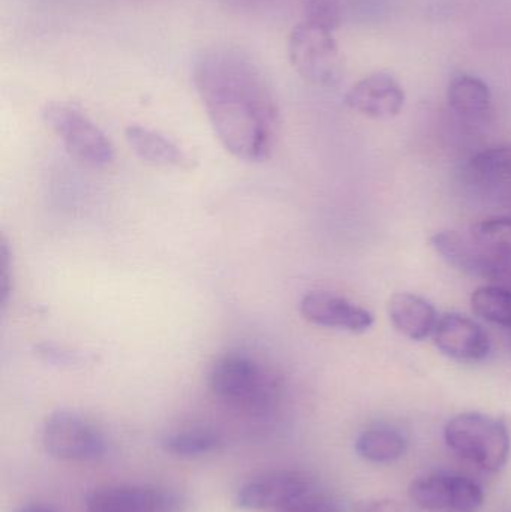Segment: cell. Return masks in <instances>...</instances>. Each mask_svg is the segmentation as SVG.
<instances>
[{
	"mask_svg": "<svg viewBox=\"0 0 511 512\" xmlns=\"http://www.w3.org/2000/svg\"><path fill=\"white\" fill-rule=\"evenodd\" d=\"M192 78L222 147L240 161H267L278 144L281 114L263 68L245 51L219 45L201 51Z\"/></svg>",
	"mask_w": 511,
	"mask_h": 512,
	"instance_id": "cell-1",
	"label": "cell"
},
{
	"mask_svg": "<svg viewBox=\"0 0 511 512\" xmlns=\"http://www.w3.org/2000/svg\"><path fill=\"white\" fill-rule=\"evenodd\" d=\"M213 396L224 405L263 415L272 411L281 397V378L263 361L248 352L231 351L216 358L209 373Z\"/></svg>",
	"mask_w": 511,
	"mask_h": 512,
	"instance_id": "cell-2",
	"label": "cell"
},
{
	"mask_svg": "<svg viewBox=\"0 0 511 512\" xmlns=\"http://www.w3.org/2000/svg\"><path fill=\"white\" fill-rule=\"evenodd\" d=\"M447 445L482 471L500 472L510 457L509 427L479 412L456 415L444 429Z\"/></svg>",
	"mask_w": 511,
	"mask_h": 512,
	"instance_id": "cell-3",
	"label": "cell"
},
{
	"mask_svg": "<svg viewBox=\"0 0 511 512\" xmlns=\"http://www.w3.org/2000/svg\"><path fill=\"white\" fill-rule=\"evenodd\" d=\"M42 120L66 152L81 164L102 170L116 159L110 138L81 108L69 102H48L42 108Z\"/></svg>",
	"mask_w": 511,
	"mask_h": 512,
	"instance_id": "cell-4",
	"label": "cell"
},
{
	"mask_svg": "<svg viewBox=\"0 0 511 512\" xmlns=\"http://www.w3.org/2000/svg\"><path fill=\"white\" fill-rule=\"evenodd\" d=\"M288 57L294 71L318 87H335L344 77V60L335 30L303 20L288 36Z\"/></svg>",
	"mask_w": 511,
	"mask_h": 512,
	"instance_id": "cell-5",
	"label": "cell"
},
{
	"mask_svg": "<svg viewBox=\"0 0 511 512\" xmlns=\"http://www.w3.org/2000/svg\"><path fill=\"white\" fill-rule=\"evenodd\" d=\"M41 442L48 456L62 462H96L107 454V439L101 430L74 411L62 409L47 417Z\"/></svg>",
	"mask_w": 511,
	"mask_h": 512,
	"instance_id": "cell-6",
	"label": "cell"
},
{
	"mask_svg": "<svg viewBox=\"0 0 511 512\" xmlns=\"http://www.w3.org/2000/svg\"><path fill=\"white\" fill-rule=\"evenodd\" d=\"M318 489L309 475L300 471L261 472L243 481L234 495V504L248 511H276L294 504Z\"/></svg>",
	"mask_w": 511,
	"mask_h": 512,
	"instance_id": "cell-7",
	"label": "cell"
},
{
	"mask_svg": "<svg viewBox=\"0 0 511 512\" xmlns=\"http://www.w3.org/2000/svg\"><path fill=\"white\" fill-rule=\"evenodd\" d=\"M410 498L426 511L477 512L485 496L479 484L464 475L434 472L411 483Z\"/></svg>",
	"mask_w": 511,
	"mask_h": 512,
	"instance_id": "cell-8",
	"label": "cell"
},
{
	"mask_svg": "<svg viewBox=\"0 0 511 512\" xmlns=\"http://www.w3.org/2000/svg\"><path fill=\"white\" fill-rule=\"evenodd\" d=\"M84 507L86 512H185L182 496L143 484L96 487L86 496Z\"/></svg>",
	"mask_w": 511,
	"mask_h": 512,
	"instance_id": "cell-9",
	"label": "cell"
},
{
	"mask_svg": "<svg viewBox=\"0 0 511 512\" xmlns=\"http://www.w3.org/2000/svg\"><path fill=\"white\" fill-rule=\"evenodd\" d=\"M300 315L318 327L365 333L374 325V315L365 307L329 291H311L299 303Z\"/></svg>",
	"mask_w": 511,
	"mask_h": 512,
	"instance_id": "cell-10",
	"label": "cell"
},
{
	"mask_svg": "<svg viewBox=\"0 0 511 512\" xmlns=\"http://www.w3.org/2000/svg\"><path fill=\"white\" fill-rule=\"evenodd\" d=\"M405 90L389 72L377 71L357 81L347 95L350 110L371 119H393L404 110Z\"/></svg>",
	"mask_w": 511,
	"mask_h": 512,
	"instance_id": "cell-11",
	"label": "cell"
},
{
	"mask_svg": "<svg viewBox=\"0 0 511 512\" xmlns=\"http://www.w3.org/2000/svg\"><path fill=\"white\" fill-rule=\"evenodd\" d=\"M432 334L435 346L453 360L480 361L491 351L486 331L473 319L459 313L440 316Z\"/></svg>",
	"mask_w": 511,
	"mask_h": 512,
	"instance_id": "cell-12",
	"label": "cell"
},
{
	"mask_svg": "<svg viewBox=\"0 0 511 512\" xmlns=\"http://www.w3.org/2000/svg\"><path fill=\"white\" fill-rule=\"evenodd\" d=\"M126 141L143 161L164 168L192 170L197 164L194 156L167 135L141 125L125 129Z\"/></svg>",
	"mask_w": 511,
	"mask_h": 512,
	"instance_id": "cell-13",
	"label": "cell"
},
{
	"mask_svg": "<svg viewBox=\"0 0 511 512\" xmlns=\"http://www.w3.org/2000/svg\"><path fill=\"white\" fill-rule=\"evenodd\" d=\"M431 245L456 270L485 279L494 252L483 248L473 237L461 236L455 231H441L432 236Z\"/></svg>",
	"mask_w": 511,
	"mask_h": 512,
	"instance_id": "cell-14",
	"label": "cell"
},
{
	"mask_svg": "<svg viewBox=\"0 0 511 512\" xmlns=\"http://www.w3.org/2000/svg\"><path fill=\"white\" fill-rule=\"evenodd\" d=\"M389 315L399 333L411 340H423L434 333L437 310L420 295L401 292L389 301Z\"/></svg>",
	"mask_w": 511,
	"mask_h": 512,
	"instance_id": "cell-15",
	"label": "cell"
},
{
	"mask_svg": "<svg viewBox=\"0 0 511 512\" xmlns=\"http://www.w3.org/2000/svg\"><path fill=\"white\" fill-rule=\"evenodd\" d=\"M447 102L459 116L479 119L491 110V87L482 78L474 75H458L450 81Z\"/></svg>",
	"mask_w": 511,
	"mask_h": 512,
	"instance_id": "cell-16",
	"label": "cell"
},
{
	"mask_svg": "<svg viewBox=\"0 0 511 512\" xmlns=\"http://www.w3.org/2000/svg\"><path fill=\"white\" fill-rule=\"evenodd\" d=\"M408 448V441L401 430L390 426H377L360 433L356 451L363 460L371 463H392L401 459Z\"/></svg>",
	"mask_w": 511,
	"mask_h": 512,
	"instance_id": "cell-17",
	"label": "cell"
},
{
	"mask_svg": "<svg viewBox=\"0 0 511 512\" xmlns=\"http://www.w3.org/2000/svg\"><path fill=\"white\" fill-rule=\"evenodd\" d=\"M162 450L179 459H200L209 454L218 453L224 441L219 433L204 427L177 430L165 436L161 442Z\"/></svg>",
	"mask_w": 511,
	"mask_h": 512,
	"instance_id": "cell-18",
	"label": "cell"
},
{
	"mask_svg": "<svg viewBox=\"0 0 511 512\" xmlns=\"http://www.w3.org/2000/svg\"><path fill=\"white\" fill-rule=\"evenodd\" d=\"M471 306L480 318L511 330V291L494 285L483 286L474 292Z\"/></svg>",
	"mask_w": 511,
	"mask_h": 512,
	"instance_id": "cell-19",
	"label": "cell"
},
{
	"mask_svg": "<svg viewBox=\"0 0 511 512\" xmlns=\"http://www.w3.org/2000/svg\"><path fill=\"white\" fill-rule=\"evenodd\" d=\"M471 237L483 248L511 254V216H498L474 225Z\"/></svg>",
	"mask_w": 511,
	"mask_h": 512,
	"instance_id": "cell-20",
	"label": "cell"
},
{
	"mask_svg": "<svg viewBox=\"0 0 511 512\" xmlns=\"http://www.w3.org/2000/svg\"><path fill=\"white\" fill-rule=\"evenodd\" d=\"M305 20L336 30L341 23L338 0H306Z\"/></svg>",
	"mask_w": 511,
	"mask_h": 512,
	"instance_id": "cell-21",
	"label": "cell"
},
{
	"mask_svg": "<svg viewBox=\"0 0 511 512\" xmlns=\"http://www.w3.org/2000/svg\"><path fill=\"white\" fill-rule=\"evenodd\" d=\"M270 512H341V508L330 496H327L321 490H317V492L294 502V504Z\"/></svg>",
	"mask_w": 511,
	"mask_h": 512,
	"instance_id": "cell-22",
	"label": "cell"
},
{
	"mask_svg": "<svg viewBox=\"0 0 511 512\" xmlns=\"http://www.w3.org/2000/svg\"><path fill=\"white\" fill-rule=\"evenodd\" d=\"M485 280H489V285L511 291V254L494 252Z\"/></svg>",
	"mask_w": 511,
	"mask_h": 512,
	"instance_id": "cell-23",
	"label": "cell"
},
{
	"mask_svg": "<svg viewBox=\"0 0 511 512\" xmlns=\"http://www.w3.org/2000/svg\"><path fill=\"white\" fill-rule=\"evenodd\" d=\"M12 291L11 251L5 239L0 242V303L5 307Z\"/></svg>",
	"mask_w": 511,
	"mask_h": 512,
	"instance_id": "cell-24",
	"label": "cell"
},
{
	"mask_svg": "<svg viewBox=\"0 0 511 512\" xmlns=\"http://www.w3.org/2000/svg\"><path fill=\"white\" fill-rule=\"evenodd\" d=\"M39 352L44 354L45 357H47L45 360L51 361V363L75 364L80 361V358H78L77 355L71 354V352L59 351V349L56 348H50L48 345H45Z\"/></svg>",
	"mask_w": 511,
	"mask_h": 512,
	"instance_id": "cell-25",
	"label": "cell"
},
{
	"mask_svg": "<svg viewBox=\"0 0 511 512\" xmlns=\"http://www.w3.org/2000/svg\"><path fill=\"white\" fill-rule=\"evenodd\" d=\"M357 512H396L398 505L392 501H365L356 505Z\"/></svg>",
	"mask_w": 511,
	"mask_h": 512,
	"instance_id": "cell-26",
	"label": "cell"
},
{
	"mask_svg": "<svg viewBox=\"0 0 511 512\" xmlns=\"http://www.w3.org/2000/svg\"><path fill=\"white\" fill-rule=\"evenodd\" d=\"M15 512H56V510L51 505L42 504V502H29Z\"/></svg>",
	"mask_w": 511,
	"mask_h": 512,
	"instance_id": "cell-27",
	"label": "cell"
}]
</instances>
